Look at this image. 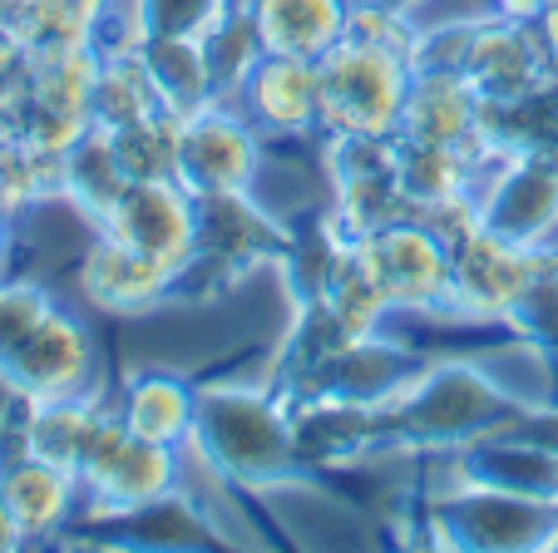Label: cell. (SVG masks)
I'll return each instance as SVG.
<instances>
[{"label":"cell","mask_w":558,"mask_h":553,"mask_svg":"<svg viewBox=\"0 0 558 553\" xmlns=\"http://www.w3.org/2000/svg\"><path fill=\"white\" fill-rule=\"evenodd\" d=\"M189 459L243 500L331 490V474L306 459L292 425V406L277 396L267 376L198 381V420H193Z\"/></svg>","instance_id":"1"},{"label":"cell","mask_w":558,"mask_h":553,"mask_svg":"<svg viewBox=\"0 0 558 553\" xmlns=\"http://www.w3.org/2000/svg\"><path fill=\"white\" fill-rule=\"evenodd\" d=\"M554 400L514 390L480 356H430L425 371L376 406V459H440L480 435L529 425Z\"/></svg>","instance_id":"2"},{"label":"cell","mask_w":558,"mask_h":553,"mask_svg":"<svg viewBox=\"0 0 558 553\" xmlns=\"http://www.w3.org/2000/svg\"><path fill=\"white\" fill-rule=\"evenodd\" d=\"M193 238L198 248L179 277V302L228 292L253 272L277 267L292 242V218H282L257 189L193 193Z\"/></svg>","instance_id":"3"},{"label":"cell","mask_w":558,"mask_h":553,"mask_svg":"<svg viewBox=\"0 0 558 553\" xmlns=\"http://www.w3.org/2000/svg\"><path fill=\"white\" fill-rule=\"evenodd\" d=\"M415 64H450L474 84V95L485 99V109L514 105V99L534 95L538 84L554 80V60H548L538 25L505 21V15L485 11L470 21H445L425 25L421 60Z\"/></svg>","instance_id":"4"},{"label":"cell","mask_w":558,"mask_h":553,"mask_svg":"<svg viewBox=\"0 0 558 553\" xmlns=\"http://www.w3.org/2000/svg\"><path fill=\"white\" fill-rule=\"evenodd\" d=\"M425 543L454 553H538L558 539V504L519 500L485 484H440L415 509Z\"/></svg>","instance_id":"5"},{"label":"cell","mask_w":558,"mask_h":553,"mask_svg":"<svg viewBox=\"0 0 558 553\" xmlns=\"http://www.w3.org/2000/svg\"><path fill=\"white\" fill-rule=\"evenodd\" d=\"M415 64L356 40H337L316 60L322 134H396Z\"/></svg>","instance_id":"6"},{"label":"cell","mask_w":558,"mask_h":553,"mask_svg":"<svg viewBox=\"0 0 558 553\" xmlns=\"http://www.w3.org/2000/svg\"><path fill=\"white\" fill-rule=\"evenodd\" d=\"M356 248L396 302V316H421V322L450 316V242L430 223L405 213L361 232Z\"/></svg>","instance_id":"7"},{"label":"cell","mask_w":558,"mask_h":553,"mask_svg":"<svg viewBox=\"0 0 558 553\" xmlns=\"http://www.w3.org/2000/svg\"><path fill=\"white\" fill-rule=\"evenodd\" d=\"M64 543H105V549L163 553V549H222V543H238V533L222 529L218 509L208 500H198L193 484H183L173 494L129 504V509L80 514L74 529L64 533Z\"/></svg>","instance_id":"8"},{"label":"cell","mask_w":558,"mask_h":553,"mask_svg":"<svg viewBox=\"0 0 558 553\" xmlns=\"http://www.w3.org/2000/svg\"><path fill=\"white\" fill-rule=\"evenodd\" d=\"M538 252L544 248H519L495 232L474 228L450 248V316L454 326H499L509 332V316L524 302L529 282L538 272Z\"/></svg>","instance_id":"9"},{"label":"cell","mask_w":558,"mask_h":553,"mask_svg":"<svg viewBox=\"0 0 558 553\" xmlns=\"http://www.w3.org/2000/svg\"><path fill=\"white\" fill-rule=\"evenodd\" d=\"M480 228L519 248H554L558 242V158L509 148L495 154L474 189Z\"/></svg>","instance_id":"10"},{"label":"cell","mask_w":558,"mask_h":553,"mask_svg":"<svg viewBox=\"0 0 558 553\" xmlns=\"http://www.w3.org/2000/svg\"><path fill=\"white\" fill-rule=\"evenodd\" d=\"M322 173L331 189V213L351 232H371L390 218H405L401 199V134H316Z\"/></svg>","instance_id":"11"},{"label":"cell","mask_w":558,"mask_h":553,"mask_svg":"<svg viewBox=\"0 0 558 553\" xmlns=\"http://www.w3.org/2000/svg\"><path fill=\"white\" fill-rule=\"evenodd\" d=\"M74 287L89 312L114 316V322H138L179 302V272L105 228H89L85 248L74 257Z\"/></svg>","instance_id":"12"},{"label":"cell","mask_w":558,"mask_h":553,"mask_svg":"<svg viewBox=\"0 0 558 553\" xmlns=\"http://www.w3.org/2000/svg\"><path fill=\"white\" fill-rule=\"evenodd\" d=\"M267 144L238 105H203L179 124V183L189 193H218V189H263L267 173Z\"/></svg>","instance_id":"13"},{"label":"cell","mask_w":558,"mask_h":553,"mask_svg":"<svg viewBox=\"0 0 558 553\" xmlns=\"http://www.w3.org/2000/svg\"><path fill=\"white\" fill-rule=\"evenodd\" d=\"M5 381L21 390L25 400H50V396H80L95 390L99 371V346L95 332L80 312H70L64 302H54V312L0 361Z\"/></svg>","instance_id":"14"},{"label":"cell","mask_w":558,"mask_h":553,"mask_svg":"<svg viewBox=\"0 0 558 553\" xmlns=\"http://www.w3.org/2000/svg\"><path fill=\"white\" fill-rule=\"evenodd\" d=\"M435 351L425 346L401 341L396 332H376V336H356L331 356L296 396L287 400H347V406H380L401 386H411L425 371Z\"/></svg>","instance_id":"15"},{"label":"cell","mask_w":558,"mask_h":553,"mask_svg":"<svg viewBox=\"0 0 558 553\" xmlns=\"http://www.w3.org/2000/svg\"><path fill=\"white\" fill-rule=\"evenodd\" d=\"M396 134L411 139V144L464 148L480 164L495 158V144L485 134V99L474 95V84L460 70H450V64H415Z\"/></svg>","instance_id":"16"},{"label":"cell","mask_w":558,"mask_h":553,"mask_svg":"<svg viewBox=\"0 0 558 553\" xmlns=\"http://www.w3.org/2000/svg\"><path fill=\"white\" fill-rule=\"evenodd\" d=\"M450 484H485L519 500L558 504V440L529 435V430H499L470 445L450 449Z\"/></svg>","instance_id":"17"},{"label":"cell","mask_w":558,"mask_h":553,"mask_svg":"<svg viewBox=\"0 0 558 553\" xmlns=\"http://www.w3.org/2000/svg\"><path fill=\"white\" fill-rule=\"evenodd\" d=\"M232 105L247 115V124L272 148L296 144V139L322 134V109H316V60L296 55H272L253 64Z\"/></svg>","instance_id":"18"},{"label":"cell","mask_w":558,"mask_h":553,"mask_svg":"<svg viewBox=\"0 0 558 553\" xmlns=\"http://www.w3.org/2000/svg\"><path fill=\"white\" fill-rule=\"evenodd\" d=\"M99 228L124 238L129 248L148 252V257H158L163 267L179 272V277L189 272L193 248H198V238H193V193L183 189L179 178L129 183Z\"/></svg>","instance_id":"19"},{"label":"cell","mask_w":558,"mask_h":553,"mask_svg":"<svg viewBox=\"0 0 558 553\" xmlns=\"http://www.w3.org/2000/svg\"><path fill=\"white\" fill-rule=\"evenodd\" d=\"M0 500L11 504L25 543H54L85 509V484L40 455H11L0 459Z\"/></svg>","instance_id":"20"},{"label":"cell","mask_w":558,"mask_h":553,"mask_svg":"<svg viewBox=\"0 0 558 553\" xmlns=\"http://www.w3.org/2000/svg\"><path fill=\"white\" fill-rule=\"evenodd\" d=\"M114 406L138 440L189 449L193 420H198V381L183 376V371H169V365H144V371L124 376Z\"/></svg>","instance_id":"21"},{"label":"cell","mask_w":558,"mask_h":553,"mask_svg":"<svg viewBox=\"0 0 558 553\" xmlns=\"http://www.w3.org/2000/svg\"><path fill=\"white\" fill-rule=\"evenodd\" d=\"M114 396L105 390H80V396H50V400H25L21 396V445L25 455H40L60 470L80 474L89 455V440H95L99 420L109 416Z\"/></svg>","instance_id":"22"},{"label":"cell","mask_w":558,"mask_h":553,"mask_svg":"<svg viewBox=\"0 0 558 553\" xmlns=\"http://www.w3.org/2000/svg\"><path fill=\"white\" fill-rule=\"evenodd\" d=\"M263 50L322 60L337 40H347L351 0H247Z\"/></svg>","instance_id":"23"},{"label":"cell","mask_w":558,"mask_h":553,"mask_svg":"<svg viewBox=\"0 0 558 553\" xmlns=\"http://www.w3.org/2000/svg\"><path fill=\"white\" fill-rule=\"evenodd\" d=\"M396 173H401L405 213L425 218V213L445 208V203L474 199L485 164L450 144H411V139H401V164H396Z\"/></svg>","instance_id":"24"},{"label":"cell","mask_w":558,"mask_h":553,"mask_svg":"<svg viewBox=\"0 0 558 553\" xmlns=\"http://www.w3.org/2000/svg\"><path fill=\"white\" fill-rule=\"evenodd\" d=\"M124 189H129V178H124V168H119L109 129L95 124L60 158V203L85 223V228H99Z\"/></svg>","instance_id":"25"},{"label":"cell","mask_w":558,"mask_h":553,"mask_svg":"<svg viewBox=\"0 0 558 553\" xmlns=\"http://www.w3.org/2000/svg\"><path fill=\"white\" fill-rule=\"evenodd\" d=\"M138 50H144V64H148V80H154L158 105L169 109V115L189 119V115H198L203 105L218 99L208 55H203V40H183V35H148V40H138Z\"/></svg>","instance_id":"26"},{"label":"cell","mask_w":558,"mask_h":553,"mask_svg":"<svg viewBox=\"0 0 558 553\" xmlns=\"http://www.w3.org/2000/svg\"><path fill=\"white\" fill-rule=\"evenodd\" d=\"M99 89H95V124L99 129H129L138 119L158 115V95L148 80V64L138 45H99Z\"/></svg>","instance_id":"27"},{"label":"cell","mask_w":558,"mask_h":553,"mask_svg":"<svg viewBox=\"0 0 558 553\" xmlns=\"http://www.w3.org/2000/svg\"><path fill=\"white\" fill-rule=\"evenodd\" d=\"M99 45H74V50H54L31 60V99L50 105L60 115L89 119L95 124V89H99Z\"/></svg>","instance_id":"28"},{"label":"cell","mask_w":558,"mask_h":553,"mask_svg":"<svg viewBox=\"0 0 558 553\" xmlns=\"http://www.w3.org/2000/svg\"><path fill=\"white\" fill-rule=\"evenodd\" d=\"M99 15H105V0H21L11 31L31 50V60H40L54 50L95 45Z\"/></svg>","instance_id":"29"},{"label":"cell","mask_w":558,"mask_h":553,"mask_svg":"<svg viewBox=\"0 0 558 553\" xmlns=\"http://www.w3.org/2000/svg\"><path fill=\"white\" fill-rule=\"evenodd\" d=\"M485 134L495 144V154L524 148V154L558 158V80L538 84L534 95L514 99V105L485 109Z\"/></svg>","instance_id":"30"},{"label":"cell","mask_w":558,"mask_h":553,"mask_svg":"<svg viewBox=\"0 0 558 553\" xmlns=\"http://www.w3.org/2000/svg\"><path fill=\"white\" fill-rule=\"evenodd\" d=\"M203 55H208V70H213V89H218L222 105L238 99L243 80L253 74V64L263 60V35L253 25V11H247V0H232L222 21L203 35Z\"/></svg>","instance_id":"31"},{"label":"cell","mask_w":558,"mask_h":553,"mask_svg":"<svg viewBox=\"0 0 558 553\" xmlns=\"http://www.w3.org/2000/svg\"><path fill=\"white\" fill-rule=\"evenodd\" d=\"M327 306L341 316V326H347L351 336L390 332V322H396V302L386 297V287H380V277L371 272V262L361 257V248H351L347 262L337 267V277H331V287H327Z\"/></svg>","instance_id":"32"},{"label":"cell","mask_w":558,"mask_h":553,"mask_svg":"<svg viewBox=\"0 0 558 553\" xmlns=\"http://www.w3.org/2000/svg\"><path fill=\"white\" fill-rule=\"evenodd\" d=\"M179 115L158 109L129 129H109L119 168L129 183H154V178H179Z\"/></svg>","instance_id":"33"},{"label":"cell","mask_w":558,"mask_h":553,"mask_svg":"<svg viewBox=\"0 0 558 553\" xmlns=\"http://www.w3.org/2000/svg\"><path fill=\"white\" fill-rule=\"evenodd\" d=\"M347 40L371 45V50H386V55H396V60L415 64L421 60L425 25L415 21V11H401V5H390V0H351Z\"/></svg>","instance_id":"34"},{"label":"cell","mask_w":558,"mask_h":553,"mask_svg":"<svg viewBox=\"0 0 558 553\" xmlns=\"http://www.w3.org/2000/svg\"><path fill=\"white\" fill-rule=\"evenodd\" d=\"M54 312L50 282L31 277V272H5L0 277V361Z\"/></svg>","instance_id":"35"},{"label":"cell","mask_w":558,"mask_h":553,"mask_svg":"<svg viewBox=\"0 0 558 553\" xmlns=\"http://www.w3.org/2000/svg\"><path fill=\"white\" fill-rule=\"evenodd\" d=\"M232 0H138V21L148 35H183V40H203L213 25L222 21Z\"/></svg>","instance_id":"36"},{"label":"cell","mask_w":558,"mask_h":553,"mask_svg":"<svg viewBox=\"0 0 558 553\" xmlns=\"http://www.w3.org/2000/svg\"><path fill=\"white\" fill-rule=\"evenodd\" d=\"M89 119H74V115H60V109L50 105H35V99H25L21 109V129H15V139H21L25 148H35V154L45 158H64L80 139L89 134Z\"/></svg>","instance_id":"37"},{"label":"cell","mask_w":558,"mask_h":553,"mask_svg":"<svg viewBox=\"0 0 558 553\" xmlns=\"http://www.w3.org/2000/svg\"><path fill=\"white\" fill-rule=\"evenodd\" d=\"M31 99V50L15 40L11 25H0V109L21 129V109Z\"/></svg>","instance_id":"38"},{"label":"cell","mask_w":558,"mask_h":553,"mask_svg":"<svg viewBox=\"0 0 558 553\" xmlns=\"http://www.w3.org/2000/svg\"><path fill=\"white\" fill-rule=\"evenodd\" d=\"M554 0H489V11L505 15V21H524V25H538V15L548 11Z\"/></svg>","instance_id":"39"},{"label":"cell","mask_w":558,"mask_h":553,"mask_svg":"<svg viewBox=\"0 0 558 553\" xmlns=\"http://www.w3.org/2000/svg\"><path fill=\"white\" fill-rule=\"evenodd\" d=\"M15 410H21V390L5 381V371H0V449H5V430H11Z\"/></svg>","instance_id":"40"},{"label":"cell","mask_w":558,"mask_h":553,"mask_svg":"<svg viewBox=\"0 0 558 553\" xmlns=\"http://www.w3.org/2000/svg\"><path fill=\"white\" fill-rule=\"evenodd\" d=\"M538 40H544L548 60H554V70H558V0L548 5L544 15H538Z\"/></svg>","instance_id":"41"},{"label":"cell","mask_w":558,"mask_h":553,"mask_svg":"<svg viewBox=\"0 0 558 553\" xmlns=\"http://www.w3.org/2000/svg\"><path fill=\"white\" fill-rule=\"evenodd\" d=\"M25 543V533H21V524H15V514H11V504L0 500V553H11V549H21Z\"/></svg>","instance_id":"42"},{"label":"cell","mask_w":558,"mask_h":553,"mask_svg":"<svg viewBox=\"0 0 558 553\" xmlns=\"http://www.w3.org/2000/svg\"><path fill=\"white\" fill-rule=\"evenodd\" d=\"M15 218H0V277L11 272V257H15Z\"/></svg>","instance_id":"43"},{"label":"cell","mask_w":558,"mask_h":553,"mask_svg":"<svg viewBox=\"0 0 558 553\" xmlns=\"http://www.w3.org/2000/svg\"><path fill=\"white\" fill-rule=\"evenodd\" d=\"M15 11H21V0H0V25H11Z\"/></svg>","instance_id":"44"},{"label":"cell","mask_w":558,"mask_h":553,"mask_svg":"<svg viewBox=\"0 0 558 553\" xmlns=\"http://www.w3.org/2000/svg\"><path fill=\"white\" fill-rule=\"evenodd\" d=\"M390 5H401V11H415V15H421V5H430V0H390Z\"/></svg>","instance_id":"45"},{"label":"cell","mask_w":558,"mask_h":553,"mask_svg":"<svg viewBox=\"0 0 558 553\" xmlns=\"http://www.w3.org/2000/svg\"><path fill=\"white\" fill-rule=\"evenodd\" d=\"M0 218H11V213H5V203H0Z\"/></svg>","instance_id":"46"},{"label":"cell","mask_w":558,"mask_h":553,"mask_svg":"<svg viewBox=\"0 0 558 553\" xmlns=\"http://www.w3.org/2000/svg\"><path fill=\"white\" fill-rule=\"evenodd\" d=\"M554 549H558V539H554Z\"/></svg>","instance_id":"47"}]
</instances>
